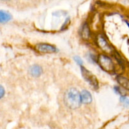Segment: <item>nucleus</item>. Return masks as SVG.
<instances>
[{"label": "nucleus", "instance_id": "12", "mask_svg": "<svg viewBox=\"0 0 129 129\" xmlns=\"http://www.w3.org/2000/svg\"><path fill=\"white\" fill-rule=\"evenodd\" d=\"M74 60H75V61L76 62L77 64H79V65L81 66H82V65H83V60H82V59H81L79 57H78V56L75 57H74Z\"/></svg>", "mask_w": 129, "mask_h": 129}, {"label": "nucleus", "instance_id": "10", "mask_svg": "<svg viewBox=\"0 0 129 129\" xmlns=\"http://www.w3.org/2000/svg\"><path fill=\"white\" fill-rule=\"evenodd\" d=\"M11 19V16L10 13L0 10V23H6Z\"/></svg>", "mask_w": 129, "mask_h": 129}, {"label": "nucleus", "instance_id": "11", "mask_svg": "<svg viewBox=\"0 0 129 129\" xmlns=\"http://www.w3.org/2000/svg\"><path fill=\"white\" fill-rule=\"evenodd\" d=\"M120 102H122V103L125 106V107H129V99L127 97L123 95H122L120 96Z\"/></svg>", "mask_w": 129, "mask_h": 129}, {"label": "nucleus", "instance_id": "6", "mask_svg": "<svg viewBox=\"0 0 129 129\" xmlns=\"http://www.w3.org/2000/svg\"><path fill=\"white\" fill-rule=\"evenodd\" d=\"M80 94L81 103L84 104H89L91 103L92 100H93L91 94L88 90H83Z\"/></svg>", "mask_w": 129, "mask_h": 129}, {"label": "nucleus", "instance_id": "14", "mask_svg": "<svg viewBox=\"0 0 129 129\" xmlns=\"http://www.w3.org/2000/svg\"><path fill=\"white\" fill-rule=\"evenodd\" d=\"M127 25H128V27H129V23L128 22H127Z\"/></svg>", "mask_w": 129, "mask_h": 129}, {"label": "nucleus", "instance_id": "7", "mask_svg": "<svg viewBox=\"0 0 129 129\" xmlns=\"http://www.w3.org/2000/svg\"><path fill=\"white\" fill-rule=\"evenodd\" d=\"M81 35L82 38L86 40H88L90 37V30H89V26H88L86 23H84V25L82 27L81 31Z\"/></svg>", "mask_w": 129, "mask_h": 129}, {"label": "nucleus", "instance_id": "13", "mask_svg": "<svg viewBox=\"0 0 129 129\" xmlns=\"http://www.w3.org/2000/svg\"><path fill=\"white\" fill-rule=\"evenodd\" d=\"M5 89H4V88L2 86L0 85V99L3 97V96L5 95Z\"/></svg>", "mask_w": 129, "mask_h": 129}, {"label": "nucleus", "instance_id": "2", "mask_svg": "<svg viewBox=\"0 0 129 129\" xmlns=\"http://www.w3.org/2000/svg\"><path fill=\"white\" fill-rule=\"evenodd\" d=\"M81 71L84 79L94 89H98V81L96 77L83 66H81Z\"/></svg>", "mask_w": 129, "mask_h": 129}, {"label": "nucleus", "instance_id": "8", "mask_svg": "<svg viewBox=\"0 0 129 129\" xmlns=\"http://www.w3.org/2000/svg\"><path fill=\"white\" fill-rule=\"evenodd\" d=\"M30 73L31 76L34 77H39L42 73V69L38 65H34L30 69Z\"/></svg>", "mask_w": 129, "mask_h": 129}, {"label": "nucleus", "instance_id": "1", "mask_svg": "<svg viewBox=\"0 0 129 129\" xmlns=\"http://www.w3.org/2000/svg\"><path fill=\"white\" fill-rule=\"evenodd\" d=\"M64 102L67 107L71 109L79 108L81 103L80 93L76 88H69L64 94Z\"/></svg>", "mask_w": 129, "mask_h": 129}, {"label": "nucleus", "instance_id": "5", "mask_svg": "<svg viewBox=\"0 0 129 129\" xmlns=\"http://www.w3.org/2000/svg\"><path fill=\"white\" fill-rule=\"evenodd\" d=\"M96 42L99 47L103 50L104 52L107 53H110L112 51V48L110 45L108 44V42L107 41L104 37L102 35H98L96 38Z\"/></svg>", "mask_w": 129, "mask_h": 129}, {"label": "nucleus", "instance_id": "3", "mask_svg": "<svg viewBox=\"0 0 129 129\" xmlns=\"http://www.w3.org/2000/svg\"><path fill=\"white\" fill-rule=\"evenodd\" d=\"M98 62L101 68L105 71L112 72L115 70L114 64L109 57L105 55H100Z\"/></svg>", "mask_w": 129, "mask_h": 129}, {"label": "nucleus", "instance_id": "9", "mask_svg": "<svg viewBox=\"0 0 129 129\" xmlns=\"http://www.w3.org/2000/svg\"><path fill=\"white\" fill-rule=\"evenodd\" d=\"M117 81L123 88L129 91V79L123 76H119L117 78Z\"/></svg>", "mask_w": 129, "mask_h": 129}, {"label": "nucleus", "instance_id": "4", "mask_svg": "<svg viewBox=\"0 0 129 129\" xmlns=\"http://www.w3.org/2000/svg\"><path fill=\"white\" fill-rule=\"evenodd\" d=\"M35 50L44 54H52L57 52V49L54 45L46 43H40L35 45Z\"/></svg>", "mask_w": 129, "mask_h": 129}]
</instances>
